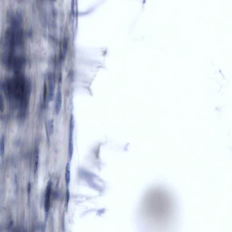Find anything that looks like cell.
I'll return each mask as SVG.
<instances>
[{
    "label": "cell",
    "mask_w": 232,
    "mask_h": 232,
    "mask_svg": "<svg viewBox=\"0 0 232 232\" xmlns=\"http://www.w3.org/2000/svg\"><path fill=\"white\" fill-rule=\"evenodd\" d=\"M138 232H177L178 203L173 194L163 187H151L142 196L136 212Z\"/></svg>",
    "instance_id": "obj_1"
},
{
    "label": "cell",
    "mask_w": 232,
    "mask_h": 232,
    "mask_svg": "<svg viewBox=\"0 0 232 232\" xmlns=\"http://www.w3.org/2000/svg\"><path fill=\"white\" fill-rule=\"evenodd\" d=\"M74 116L72 114L70 120V128H69V143H68V157L69 161H71L74 152Z\"/></svg>",
    "instance_id": "obj_2"
},
{
    "label": "cell",
    "mask_w": 232,
    "mask_h": 232,
    "mask_svg": "<svg viewBox=\"0 0 232 232\" xmlns=\"http://www.w3.org/2000/svg\"><path fill=\"white\" fill-rule=\"evenodd\" d=\"M51 190V182L49 181L48 183L45 194V211L48 213L50 208V194Z\"/></svg>",
    "instance_id": "obj_3"
},
{
    "label": "cell",
    "mask_w": 232,
    "mask_h": 232,
    "mask_svg": "<svg viewBox=\"0 0 232 232\" xmlns=\"http://www.w3.org/2000/svg\"><path fill=\"white\" fill-rule=\"evenodd\" d=\"M62 103V96L60 89H59L56 95L55 100V111L56 114L59 115L60 112Z\"/></svg>",
    "instance_id": "obj_4"
},
{
    "label": "cell",
    "mask_w": 232,
    "mask_h": 232,
    "mask_svg": "<svg viewBox=\"0 0 232 232\" xmlns=\"http://www.w3.org/2000/svg\"><path fill=\"white\" fill-rule=\"evenodd\" d=\"M49 101H52L54 98V82L53 80V77L51 75L49 76Z\"/></svg>",
    "instance_id": "obj_5"
},
{
    "label": "cell",
    "mask_w": 232,
    "mask_h": 232,
    "mask_svg": "<svg viewBox=\"0 0 232 232\" xmlns=\"http://www.w3.org/2000/svg\"><path fill=\"white\" fill-rule=\"evenodd\" d=\"M71 165H70V162L69 161L67 163V164H66L65 172V183H66V185L67 187H69V185H70V181H71Z\"/></svg>",
    "instance_id": "obj_6"
},
{
    "label": "cell",
    "mask_w": 232,
    "mask_h": 232,
    "mask_svg": "<svg viewBox=\"0 0 232 232\" xmlns=\"http://www.w3.org/2000/svg\"><path fill=\"white\" fill-rule=\"evenodd\" d=\"M39 150H36L35 151V157H34V176H36L38 172V166H39Z\"/></svg>",
    "instance_id": "obj_7"
},
{
    "label": "cell",
    "mask_w": 232,
    "mask_h": 232,
    "mask_svg": "<svg viewBox=\"0 0 232 232\" xmlns=\"http://www.w3.org/2000/svg\"><path fill=\"white\" fill-rule=\"evenodd\" d=\"M48 131L49 134L50 136H51L54 133V120L53 119L49 120L47 123Z\"/></svg>",
    "instance_id": "obj_8"
},
{
    "label": "cell",
    "mask_w": 232,
    "mask_h": 232,
    "mask_svg": "<svg viewBox=\"0 0 232 232\" xmlns=\"http://www.w3.org/2000/svg\"><path fill=\"white\" fill-rule=\"evenodd\" d=\"M5 142L4 136H3L1 138V146H0V155L1 158L3 157L5 153Z\"/></svg>",
    "instance_id": "obj_9"
}]
</instances>
